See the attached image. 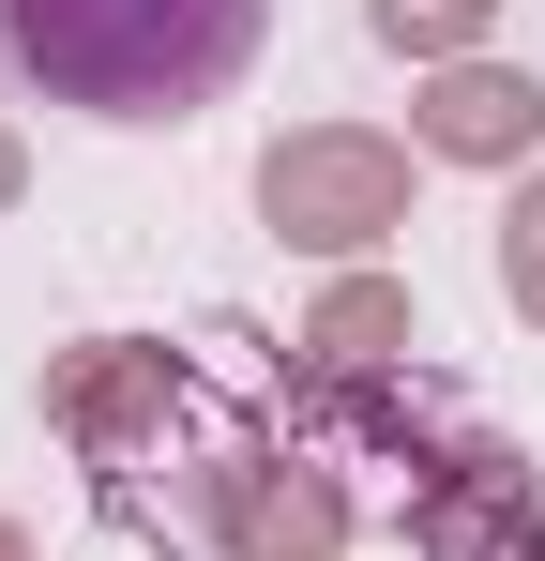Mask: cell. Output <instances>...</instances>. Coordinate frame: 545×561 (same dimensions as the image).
Masks as SVG:
<instances>
[{
	"label": "cell",
	"instance_id": "obj_1",
	"mask_svg": "<svg viewBox=\"0 0 545 561\" xmlns=\"http://www.w3.org/2000/svg\"><path fill=\"white\" fill-rule=\"evenodd\" d=\"M272 0H0V61L77 122H197L243 92Z\"/></svg>",
	"mask_w": 545,
	"mask_h": 561
},
{
	"label": "cell",
	"instance_id": "obj_2",
	"mask_svg": "<svg viewBox=\"0 0 545 561\" xmlns=\"http://www.w3.org/2000/svg\"><path fill=\"white\" fill-rule=\"evenodd\" d=\"M258 213L288 243H318V259H363V243L409 228V152L363 137V122H303V137L258 152Z\"/></svg>",
	"mask_w": 545,
	"mask_h": 561
},
{
	"label": "cell",
	"instance_id": "obj_3",
	"mask_svg": "<svg viewBox=\"0 0 545 561\" xmlns=\"http://www.w3.org/2000/svg\"><path fill=\"white\" fill-rule=\"evenodd\" d=\"M425 561H545V485L515 440H454L425 470Z\"/></svg>",
	"mask_w": 545,
	"mask_h": 561
},
{
	"label": "cell",
	"instance_id": "obj_4",
	"mask_svg": "<svg viewBox=\"0 0 545 561\" xmlns=\"http://www.w3.org/2000/svg\"><path fill=\"white\" fill-rule=\"evenodd\" d=\"M197 501H212L228 561H334V547H349V485L303 470V456H228Z\"/></svg>",
	"mask_w": 545,
	"mask_h": 561
},
{
	"label": "cell",
	"instance_id": "obj_5",
	"mask_svg": "<svg viewBox=\"0 0 545 561\" xmlns=\"http://www.w3.org/2000/svg\"><path fill=\"white\" fill-rule=\"evenodd\" d=\"M167 394H182L167 350H121V334H106V350H61V365H46V425H61L77 456H152V440H167Z\"/></svg>",
	"mask_w": 545,
	"mask_h": 561
},
{
	"label": "cell",
	"instance_id": "obj_6",
	"mask_svg": "<svg viewBox=\"0 0 545 561\" xmlns=\"http://www.w3.org/2000/svg\"><path fill=\"white\" fill-rule=\"evenodd\" d=\"M409 137L425 152H454V168H515L545 137V92L515 77V61H440L425 77V106H409Z\"/></svg>",
	"mask_w": 545,
	"mask_h": 561
},
{
	"label": "cell",
	"instance_id": "obj_7",
	"mask_svg": "<svg viewBox=\"0 0 545 561\" xmlns=\"http://www.w3.org/2000/svg\"><path fill=\"white\" fill-rule=\"evenodd\" d=\"M303 350H318V365H394V350H409V288H394V274H349V288H318Z\"/></svg>",
	"mask_w": 545,
	"mask_h": 561
},
{
	"label": "cell",
	"instance_id": "obj_8",
	"mask_svg": "<svg viewBox=\"0 0 545 561\" xmlns=\"http://www.w3.org/2000/svg\"><path fill=\"white\" fill-rule=\"evenodd\" d=\"M363 31H379L394 61H425V77H440V61H469V46L500 31V0H363Z\"/></svg>",
	"mask_w": 545,
	"mask_h": 561
},
{
	"label": "cell",
	"instance_id": "obj_9",
	"mask_svg": "<svg viewBox=\"0 0 545 561\" xmlns=\"http://www.w3.org/2000/svg\"><path fill=\"white\" fill-rule=\"evenodd\" d=\"M500 288H515V319L545 334V183L515 197V213H500Z\"/></svg>",
	"mask_w": 545,
	"mask_h": 561
},
{
	"label": "cell",
	"instance_id": "obj_10",
	"mask_svg": "<svg viewBox=\"0 0 545 561\" xmlns=\"http://www.w3.org/2000/svg\"><path fill=\"white\" fill-rule=\"evenodd\" d=\"M15 197H31V152H15V137H0V213H15Z\"/></svg>",
	"mask_w": 545,
	"mask_h": 561
},
{
	"label": "cell",
	"instance_id": "obj_11",
	"mask_svg": "<svg viewBox=\"0 0 545 561\" xmlns=\"http://www.w3.org/2000/svg\"><path fill=\"white\" fill-rule=\"evenodd\" d=\"M0 561H31V531H15V516H0Z\"/></svg>",
	"mask_w": 545,
	"mask_h": 561
}]
</instances>
